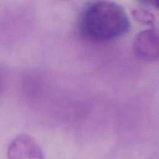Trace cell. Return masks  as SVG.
<instances>
[{
    "label": "cell",
    "instance_id": "1",
    "mask_svg": "<svg viewBox=\"0 0 159 159\" xmlns=\"http://www.w3.org/2000/svg\"><path fill=\"white\" fill-rule=\"evenodd\" d=\"M130 28L129 17L122 6L108 0L89 3L82 11L79 30L88 39L107 42L126 34Z\"/></svg>",
    "mask_w": 159,
    "mask_h": 159
},
{
    "label": "cell",
    "instance_id": "2",
    "mask_svg": "<svg viewBox=\"0 0 159 159\" xmlns=\"http://www.w3.org/2000/svg\"><path fill=\"white\" fill-rule=\"evenodd\" d=\"M159 38L158 33L152 29L139 32L135 36L133 50L135 55L142 60L153 62L159 57Z\"/></svg>",
    "mask_w": 159,
    "mask_h": 159
},
{
    "label": "cell",
    "instance_id": "3",
    "mask_svg": "<svg viewBox=\"0 0 159 159\" xmlns=\"http://www.w3.org/2000/svg\"><path fill=\"white\" fill-rule=\"evenodd\" d=\"M7 157V159H45L39 144L26 134L19 135L11 141Z\"/></svg>",
    "mask_w": 159,
    "mask_h": 159
},
{
    "label": "cell",
    "instance_id": "4",
    "mask_svg": "<svg viewBox=\"0 0 159 159\" xmlns=\"http://www.w3.org/2000/svg\"><path fill=\"white\" fill-rule=\"evenodd\" d=\"M131 15L134 20L142 24L152 25L155 22L154 14L146 9H134L131 11Z\"/></svg>",
    "mask_w": 159,
    "mask_h": 159
},
{
    "label": "cell",
    "instance_id": "5",
    "mask_svg": "<svg viewBox=\"0 0 159 159\" xmlns=\"http://www.w3.org/2000/svg\"><path fill=\"white\" fill-rule=\"evenodd\" d=\"M5 86V78L3 73L0 71V96L1 95Z\"/></svg>",
    "mask_w": 159,
    "mask_h": 159
},
{
    "label": "cell",
    "instance_id": "6",
    "mask_svg": "<svg viewBox=\"0 0 159 159\" xmlns=\"http://www.w3.org/2000/svg\"><path fill=\"white\" fill-rule=\"evenodd\" d=\"M139 2L147 5H152V0H137Z\"/></svg>",
    "mask_w": 159,
    "mask_h": 159
},
{
    "label": "cell",
    "instance_id": "7",
    "mask_svg": "<svg viewBox=\"0 0 159 159\" xmlns=\"http://www.w3.org/2000/svg\"><path fill=\"white\" fill-rule=\"evenodd\" d=\"M152 5L155 8L158 9V0H152Z\"/></svg>",
    "mask_w": 159,
    "mask_h": 159
}]
</instances>
